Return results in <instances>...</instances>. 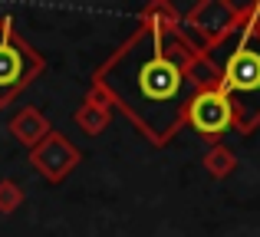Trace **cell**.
<instances>
[{
    "mask_svg": "<svg viewBox=\"0 0 260 237\" xmlns=\"http://www.w3.org/2000/svg\"><path fill=\"white\" fill-rule=\"evenodd\" d=\"M221 83V66L201 53L181 26L139 20L135 30L92 73L102 89L152 145H168L184 128V116L198 89Z\"/></svg>",
    "mask_w": 260,
    "mask_h": 237,
    "instance_id": "6da1fadb",
    "label": "cell"
},
{
    "mask_svg": "<svg viewBox=\"0 0 260 237\" xmlns=\"http://www.w3.org/2000/svg\"><path fill=\"white\" fill-rule=\"evenodd\" d=\"M217 89L237 116V132L250 135L260 125V0L244 4V23L234 33L231 53L221 66Z\"/></svg>",
    "mask_w": 260,
    "mask_h": 237,
    "instance_id": "7a4b0ae2",
    "label": "cell"
},
{
    "mask_svg": "<svg viewBox=\"0 0 260 237\" xmlns=\"http://www.w3.org/2000/svg\"><path fill=\"white\" fill-rule=\"evenodd\" d=\"M244 23V7L231 4V0H201L191 10L181 13V30L201 53L217 50L221 43L234 40V33Z\"/></svg>",
    "mask_w": 260,
    "mask_h": 237,
    "instance_id": "3957f363",
    "label": "cell"
},
{
    "mask_svg": "<svg viewBox=\"0 0 260 237\" xmlns=\"http://www.w3.org/2000/svg\"><path fill=\"white\" fill-rule=\"evenodd\" d=\"M43 56L13 30V20L0 17V103L7 106L20 96L43 73Z\"/></svg>",
    "mask_w": 260,
    "mask_h": 237,
    "instance_id": "277c9868",
    "label": "cell"
},
{
    "mask_svg": "<svg viewBox=\"0 0 260 237\" xmlns=\"http://www.w3.org/2000/svg\"><path fill=\"white\" fill-rule=\"evenodd\" d=\"M184 125L194 128V132L201 135V142L217 145L231 128L237 132V116H234V109H231L228 96H224L217 86H211V89L194 92V99H191V106H188V116H184Z\"/></svg>",
    "mask_w": 260,
    "mask_h": 237,
    "instance_id": "5b68a950",
    "label": "cell"
},
{
    "mask_svg": "<svg viewBox=\"0 0 260 237\" xmlns=\"http://www.w3.org/2000/svg\"><path fill=\"white\" fill-rule=\"evenodd\" d=\"M79 161H83V152H79L63 132H50L37 148H30V165L37 168L50 185H59Z\"/></svg>",
    "mask_w": 260,
    "mask_h": 237,
    "instance_id": "8992f818",
    "label": "cell"
},
{
    "mask_svg": "<svg viewBox=\"0 0 260 237\" xmlns=\"http://www.w3.org/2000/svg\"><path fill=\"white\" fill-rule=\"evenodd\" d=\"M112 103H109V96L102 89H95V86H89L86 89V96H83V103L76 106V125L83 128L86 135H99V132H106L109 128V122H112Z\"/></svg>",
    "mask_w": 260,
    "mask_h": 237,
    "instance_id": "52a82bcc",
    "label": "cell"
},
{
    "mask_svg": "<svg viewBox=\"0 0 260 237\" xmlns=\"http://www.w3.org/2000/svg\"><path fill=\"white\" fill-rule=\"evenodd\" d=\"M7 128H10V135L20 142V145H26V148H37L40 142L53 132L50 119H46L37 106H23V109L10 119V125H7Z\"/></svg>",
    "mask_w": 260,
    "mask_h": 237,
    "instance_id": "ba28073f",
    "label": "cell"
},
{
    "mask_svg": "<svg viewBox=\"0 0 260 237\" xmlns=\"http://www.w3.org/2000/svg\"><path fill=\"white\" fill-rule=\"evenodd\" d=\"M234 168H237V155L231 152L224 142H217V145H211L208 152H204V172H208L211 178L224 181L228 175H234Z\"/></svg>",
    "mask_w": 260,
    "mask_h": 237,
    "instance_id": "9c48e42d",
    "label": "cell"
},
{
    "mask_svg": "<svg viewBox=\"0 0 260 237\" xmlns=\"http://www.w3.org/2000/svg\"><path fill=\"white\" fill-rule=\"evenodd\" d=\"M139 20H155V23H165V26H181V10L168 0H152L139 10Z\"/></svg>",
    "mask_w": 260,
    "mask_h": 237,
    "instance_id": "30bf717a",
    "label": "cell"
},
{
    "mask_svg": "<svg viewBox=\"0 0 260 237\" xmlns=\"http://www.w3.org/2000/svg\"><path fill=\"white\" fill-rule=\"evenodd\" d=\"M23 188L17 185L13 178H4L0 181V214H13L20 205H23Z\"/></svg>",
    "mask_w": 260,
    "mask_h": 237,
    "instance_id": "8fae6325",
    "label": "cell"
},
{
    "mask_svg": "<svg viewBox=\"0 0 260 237\" xmlns=\"http://www.w3.org/2000/svg\"><path fill=\"white\" fill-rule=\"evenodd\" d=\"M0 106H4V103H0Z\"/></svg>",
    "mask_w": 260,
    "mask_h": 237,
    "instance_id": "7c38bea8",
    "label": "cell"
}]
</instances>
